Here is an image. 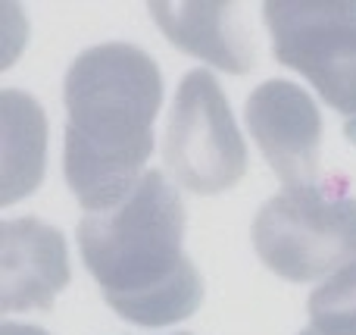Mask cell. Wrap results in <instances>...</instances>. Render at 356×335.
<instances>
[{
    "mask_svg": "<svg viewBox=\"0 0 356 335\" xmlns=\"http://www.w3.org/2000/svg\"><path fill=\"white\" fill-rule=\"evenodd\" d=\"M63 100L69 188L88 213L113 210L144 179L141 169L154 150V119L163 104L160 66L135 44H97L72 60Z\"/></svg>",
    "mask_w": 356,
    "mask_h": 335,
    "instance_id": "6da1fadb",
    "label": "cell"
},
{
    "mask_svg": "<svg viewBox=\"0 0 356 335\" xmlns=\"http://www.w3.org/2000/svg\"><path fill=\"white\" fill-rule=\"evenodd\" d=\"M181 242V194L160 169H147L122 204L79 223L88 273L106 304L138 326H169L200 307L203 279Z\"/></svg>",
    "mask_w": 356,
    "mask_h": 335,
    "instance_id": "7a4b0ae2",
    "label": "cell"
},
{
    "mask_svg": "<svg viewBox=\"0 0 356 335\" xmlns=\"http://www.w3.org/2000/svg\"><path fill=\"white\" fill-rule=\"evenodd\" d=\"M259 260L288 282H313L356 260V198L338 188H284L253 219Z\"/></svg>",
    "mask_w": 356,
    "mask_h": 335,
    "instance_id": "3957f363",
    "label": "cell"
},
{
    "mask_svg": "<svg viewBox=\"0 0 356 335\" xmlns=\"http://www.w3.org/2000/svg\"><path fill=\"white\" fill-rule=\"evenodd\" d=\"M278 63L307 75L332 110L356 119V0L263 3Z\"/></svg>",
    "mask_w": 356,
    "mask_h": 335,
    "instance_id": "277c9868",
    "label": "cell"
},
{
    "mask_svg": "<svg viewBox=\"0 0 356 335\" xmlns=\"http://www.w3.org/2000/svg\"><path fill=\"white\" fill-rule=\"evenodd\" d=\"M163 157L178 185L194 194H219L244 179L247 144L209 69H194L178 85Z\"/></svg>",
    "mask_w": 356,
    "mask_h": 335,
    "instance_id": "5b68a950",
    "label": "cell"
},
{
    "mask_svg": "<svg viewBox=\"0 0 356 335\" xmlns=\"http://www.w3.org/2000/svg\"><path fill=\"white\" fill-rule=\"evenodd\" d=\"M247 129L284 188L322 185V116L300 85L269 79L247 98Z\"/></svg>",
    "mask_w": 356,
    "mask_h": 335,
    "instance_id": "8992f818",
    "label": "cell"
},
{
    "mask_svg": "<svg viewBox=\"0 0 356 335\" xmlns=\"http://www.w3.org/2000/svg\"><path fill=\"white\" fill-rule=\"evenodd\" d=\"M3 313L13 311H50L56 295L69 282L66 242L54 226L35 217L3 219Z\"/></svg>",
    "mask_w": 356,
    "mask_h": 335,
    "instance_id": "52a82bcc",
    "label": "cell"
},
{
    "mask_svg": "<svg viewBox=\"0 0 356 335\" xmlns=\"http://www.w3.org/2000/svg\"><path fill=\"white\" fill-rule=\"evenodd\" d=\"M156 25L184 50L225 72L253 69V41L234 3H150Z\"/></svg>",
    "mask_w": 356,
    "mask_h": 335,
    "instance_id": "ba28073f",
    "label": "cell"
},
{
    "mask_svg": "<svg viewBox=\"0 0 356 335\" xmlns=\"http://www.w3.org/2000/svg\"><path fill=\"white\" fill-rule=\"evenodd\" d=\"M3 204L25 198L44 176V125L41 107L29 94L6 88L3 98Z\"/></svg>",
    "mask_w": 356,
    "mask_h": 335,
    "instance_id": "9c48e42d",
    "label": "cell"
},
{
    "mask_svg": "<svg viewBox=\"0 0 356 335\" xmlns=\"http://www.w3.org/2000/svg\"><path fill=\"white\" fill-rule=\"evenodd\" d=\"M309 326L325 335H356V260L309 295Z\"/></svg>",
    "mask_w": 356,
    "mask_h": 335,
    "instance_id": "30bf717a",
    "label": "cell"
},
{
    "mask_svg": "<svg viewBox=\"0 0 356 335\" xmlns=\"http://www.w3.org/2000/svg\"><path fill=\"white\" fill-rule=\"evenodd\" d=\"M0 335H47V332L38 329V326H22V323H10V320H6Z\"/></svg>",
    "mask_w": 356,
    "mask_h": 335,
    "instance_id": "8fae6325",
    "label": "cell"
},
{
    "mask_svg": "<svg viewBox=\"0 0 356 335\" xmlns=\"http://www.w3.org/2000/svg\"><path fill=\"white\" fill-rule=\"evenodd\" d=\"M344 135L356 144V119H350V123H344Z\"/></svg>",
    "mask_w": 356,
    "mask_h": 335,
    "instance_id": "7c38bea8",
    "label": "cell"
},
{
    "mask_svg": "<svg viewBox=\"0 0 356 335\" xmlns=\"http://www.w3.org/2000/svg\"><path fill=\"white\" fill-rule=\"evenodd\" d=\"M300 335H325V332H319V329H313V326H307V329H303Z\"/></svg>",
    "mask_w": 356,
    "mask_h": 335,
    "instance_id": "4fadbf2b",
    "label": "cell"
},
{
    "mask_svg": "<svg viewBox=\"0 0 356 335\" xmlns=\"http://www.w3.org/2000/svg\"><path fill=\"white\" fill-rule=\"evenodd\" d=\"M178 335H188V332H178Z\"/></svg>",
    "mask_w": 356,
    "mask_h": 335,
    "instance_id": "5bb4252c",
    "label": "cell"
}]
</instances>
